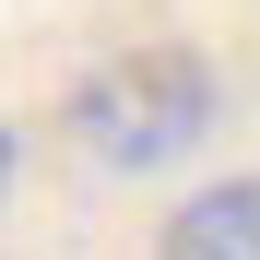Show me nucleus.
Here are the masks:
<instances>
[{
    "label": "nucleus",
    "instance_id": "nucleus-1",
    "mask_svg": "<svg viewBox=\"0 0 260 260\" xmlns=\"http://www.w3.org/2000/svg\"><path fill=\"white\" fill-rule=\"evenodd\" d=\"M213 130V71L189 48H130L71 83V142L95 166H178Z\"/></svg>",
    "mask_w": 260,
    "mask_h": 260
},
{
    "label": "nucleus",
    "instance_id": "nucleus-2",
    "mask_svg": "<svg viewBox=\"0 0 260 260\" xmlns=\"http://www.w3.org/2000/svg\"><path fill=\"white\" fill-rule=\"evenodd\" d=\"M166 248H260V189H213V201H189L178 225H166Z\"/></svg>",
    "mask_w": 260,
    "mask_h": 260
}]
</instances>
